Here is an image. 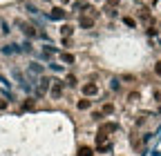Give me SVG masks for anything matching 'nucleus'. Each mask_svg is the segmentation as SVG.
<instances>
[{"label": "nucleus", "instance_id": "nucleus-1", "mask_svg": "<svg viewBox=\"0 0 161 156\" xmlns=\"http://www.w3.org/2000/svg\"><path fill=\"white\" fill-rule=\"evenodd\" d=\"M96 147H99L101 152L110 150V138H107V134H103V132H99V134H96Z\"/></svg>", "mask_w": 161, "mask_h": 156}, {"label": "nucleus", "instance_id": "nucleus-2", "mask_svg": "<svg viewBox=\"0 0 161 156\" xmlns=\"http://www.w3.org/2000/svg\"><path fill=\"white\" fill-rule=\"evenodd\" d=\"M83 94L90 98V96H96L99 94V87L94 85V83H87V85H83Z\"/></svg>", "mask_w": 161, "mask_h": 156}, {"label": "nucleus", "instance_id": "nucleus-3", "mask_svg": "<svg viewBox=\"0 0 161 156\" xmlns=\"http://www.w3.org/2000/svg\"><path fill=\"white\" fill-rule=\"evenodd\" d=\"M80 27H85V29H90V27H94V16H80Z\"/></svg>", "mask_w": 161, "mask_h": 156}, {"label": "nucleus", "instance_id": "nucleus-4", "mask_svg": "<svg viewBox=\"0 0 161 156\" xmlns=\"http://www.w3.org/2000/svg\"><path fill=\"white\" fill-rule=\"evenodd\" d=\"M65 16H67V11L60 9V7H54V9H51V18H54V20H63Z\"/></svg>", "mask_w": 161, "mask_h": 156}, {"label": "nucleus", "instance_id": "nucleus-5", "mask_svg": "<svg viewBox=\"0 0 161 156\" xmlns=\"http://www.w3.org/2000/svg\"><path fill=\"white\" fill-rule=\"evenodd\" d=\"M90 107H92V101L87 98V96L78 101V109H83V111H85V109H90Z\"/></svg>", "mask_w": 161, "mask_h": 156}, {"label": "nucleus", "instance_id": "nucleus-6", "mask_svg": "<svg viewBox=\"0 0 161 156\" xmlns=\"http://www.w3.org/2000/svg\"><path fill=\"white\" fill-rule=\"evenodd\" d=\"M114 129H116V125H114V123H103L99 132H103V134H110V132H114Z\"/></svg>", "mask_w": 161, "mask_h": 156}, {"label": "nucleus", "instance_id": "nucleus-7", "mask_svg": "<svg viewBox=\"0 0 161 156\" xmlns=\"http://www.w3.org/2000/svg\"><path fill=\"white\" fill-rule=\"evenodd\" d=\"M51 96H54V98H60V96H63V85L56 83V85L51 87Z\"/></svg>", "mask_w": 161, "mask_h": 156}, {"label": "nucleus", "instance_id": "nucleus-8", "mask_svg": "<svg viewBox=\"0 0 161 156\" xmlns=\"http://www.w3.org/2000/svg\"><path fill=\"white\" fill-rule=\"evenodd\" d=\"M92 154H94L92 147H80V150H78V156H92Z\"/></svg>", "mask_w": 161, "mask_h": 156}, {"label": "nucleus", "instance_id": "nucleus-9", "mask_svg": "<svg viewBox=\"0 0 161 156\" xmlns=\"http://www.w3.org/2000/svg\"><path fill=\"white\" fill-rule=\"evenodd\" d=\"M34 107H36V103L31 101V98H27V101H25V105H22V109H25V111H31Z\"/></svg>", "mask_w": 161, "mask_h": 156}, {"label": "nucleus", "instance_id": "nucleus-10", "mask_svg": "<svg viewBox=\"0 0 161 156\" xmlns=\"http://www.w3.org/2000/svg\"><path fill=\"white\" fill-rule=\"evenodd\" d=\"M47 87H49V81H47V78H45V81L40 83V89H38V96H43V94H45V91H47Z\"/></svg>", "mask_w": 161, "mask_h": 156}, {"label": "nucleus", "instance_id": "nucleus-11", "mask_svg": "<svg viewBox=\"0 0 161 156\" xmlns=\"http://www.w3.org/2000/svg\"><path fill=\"white\" fill-rule=\"evenodd\" d=\"M60 60L63 63H74V54H60Z\"/></svg>", "mask_w": 161, "mask_h": 156}, {"label": "nucleus", "instance_id": "nucleus-12", "mask_svg": "<svg viewBox=\"0 0 161 156\" xmlns=\"http://www.w3.org/2000/svg\"><path fill=\"white\" fill-rule=\"evenodd\" d=\"M112 111H114V105H112V103H105V105H103V114H112Z\"/></svg>", "mask_w": 161, "mask_h": 156}, {"label": "nucleus", "instance_id": "nucleus-13", "mask_svg": "<svg viewBox=\"0 0 161 156\" xmlns=\"http://www.w3.org/2000/svg\"><path fill=\"white\" fill-rule=\"evenodd\" d=\"M72 31H74V27H72V25H65L63 29H60V34H63V36H70Z\"/></svg>", "mask_w": 161, "mask_h": 156}, {"label": "nucleus", "instance_id": "nucleus-14", "mask_svg": "<svg viewBox=\"0 0 161 156\" xmlns=\"http://www.w3.org/2000/svg\"><path fill=\"white\" fill-rule=\"evenodd\" d=\"M22 31H25L27 36H36V31H34V27H29V25H22Z\"/></svg>", "mask_w": 161, "mask_h": 156}, {"label": "nucleus", "instance_id": "nucleus-15", "mask_svg": "<svg viewBox=\"0 0 161 156\" xmlns=\"http://www.w3.org/2000/svg\"><path fill=\"white\" fill-rule=\"evenodd\" d=\"M76 83H78V81H76V76H67V85H70V87H76Z\"/></svg>", "mask_w": 161, "mask_h": 156}, {"label": "nucleus", "instance_id": "nucleus-16", "mask_svg": "<svg viewBox=\"0 0 161 156\" xmlns=\"http://www.w3.org/2000/svg\"><path fill=\"white\" fill-rule=\"evenodd\" d=\"M105 14H107V16H110V18H114V16H116V11H114V7H110V5H107V9H105Z\"/></svg>", "mask_w": 161, "mask_h": 156}, {"label": "nucleus", "instance_id": "nucleus-17", "mask_svg": "<svg viewBox=\"0 0 161 156\" xmlns=\"http://www.w3.org/2000/svg\"><path fill=\"white\" fill-rule=\"evenodd\" d=\"M87 7H90L87 2H76V5H74V9H87Z\"/></svg>", "mask_w": 161, "mask_h": 156}, {"label": "nucleus", "instance_id": "nucleus-18", "mask_svg": "<svg viewBox=\"0 0 161 156\" xmlns=\"http://www.w3.org/2000/svg\"><path fill=\"white\" fill-rule=\"evenodd\" d=\"M139 16H141V18H146V20H148V18H150V11H148V9H141V14H139Z\"/></svg>", "mask_w": 161, "mask_h": 156}, {"label": "nucleus", "instance_id": "nucleus-19", "mask_svg": "<svg viewBox=\"0 0 161 156\" xmlns=\"http://www.w3.org/2000/svg\"><path fill=\"white\" fill-rule=\"evenodd\" d=\"M123 22H125L128 27H134V20H132V18H128V16H125V18H123Z\"/></svg>", "mask_w": 161, "mask_h": 156}, {"label": "nucleus", "instance_id": "nucleus-20", "mask_svg": "<svg viewBox=\"0 0 161 156\" xmlns=\"http://www.w3.org/2000/svg\"><path fill=\"white\" fill-rule=\"evenodd\" d=\"M92 118H94V121H101V118H103V114H101V111H94V114H92Z\"/></svg>", "mask_w": 161, "mask_h": 156}, {"label": "nucleus", "instance_id": "nucleus-21", "mask_svg": "<svg viewBox=\"0 0 161 156\" xmlns=\"http://www.w3.org/2000/svg\"><path fill=\"white\" fill-rule=\"evenodd\" d=\"M119 2H121V0H107V5H110V7H114V5H119Z\"/></svg>", "mask_w": 161, "mask_h": 156}, {"label": "nucleus", "instance_id": "nucleus-22", "mask_svg": "<svg viewBox=\"0 0 161 156\" xmlns=\"http://www.w3.org/2000/svg\"><path fill=\"white\" fill-rule=\"evenodd\" d=\"M154 71H157V74H159V76H161V63H157V67H154Z\"/></svg>", "mask_w": 161, "mask_h": 156}, {"label": "nucleus", "instance_id": "nucleus-23", "mask_svg": "<svg viewBox=\"0 0 161 156\" xmlns=\"http://www.w3.org/2000/svg\"><path fill=\"white\" fill-rule=\"evenodd\" d=\"M7 107V101H0V109H5Z\"/></svg>", "mask_w": 161, "mask_h": 156}, {"label": "nucleus", "instance_id": "nucleus-24", "mask_svg": "<svg viewBox=\"0 0 161 156\" xmlns=\"http://www.w3.org/2000/svg\"><path fill=\"white\" fill-rule=\"evenodd\" d=\"M63 2H72V0H63Z\"/></svg>", "mask_w": 161, "mask_h": 156}]
</instances>
